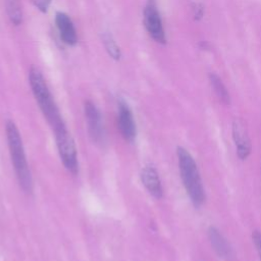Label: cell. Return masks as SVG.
Wrapping results in <instances>:
<instances>
[{
	"label": "cell",
	"mask_w": 261,
	"mask_h": 261,
	"mask_svg": "<svg viewBox=\"0 0 261 261\" xmlns=\"http://www.w3.org/2000/svg\"><path fill=\"white\" fill-rule=\"evenodd\" d=\"M102 40L109 56H111L115 60H118L120 58V50L117 44L115 43L113 37L111 36V34L104 33L102 36Z\"/></svg>",
	"instance_id": "obj_14"
},
{
	"label": "cell",
	"mask_w": 261,
	"mask_h": 261,
	"mask_svg": "<svg viewBox=\"0 0 261 261\" xmlns=\"http://www.w3.org/2000/svg\"><path fill=\"white\" fill-rule=\"evenodd\" d=\"M84 114L90 139L95 145L104 147L107 143V133L100 110L94 102L87 100L84 103Z\"/></svg>",
	"instance_id": "obj_4"
},
{
	"label": "cell",
	"mask_w": 261,
	"mask_h": 261,
	"mask_svg": "<svg viewBox=\"0 0 261 261\" xmlns=\"http://www.w3.org/2000/svg\"><path fill=\"white\" fill-rule=\"evenodd\" d=\"M55 23L62 42L68 46H74L77 42V35L71 18L66 13L58 11L55 14Z\"/></svg>",
	"instance_id": "obj_10"
},
{
	"label": "cell",
	"mask_w": 261,
	"mask_h": 261,
	"mask_svg": "<svg viewBox=\"0 0 261 261\" xmlns=\"http://www.w3.org/2000/svg\"><path fill=\"white\" fill-rule=\"evenodd\" d=\"M29 83L39 108L52 128L54 136L67 132L59 108L48 88V85L37 67H32L29 72Z\"/></svg>",
	"instance_id": "obj_1"
},
{
	"label": "cell",
	"mask_w": 261,
	"mask_h": 261,
	"mask_svg": "<svg viewBox=\"0 0 261 261\" xmlns=\"http://www.w3.org/2000/svg\"><path fill=\"white\" fill-rule=\"evenodd\" d=\"M141 181L148 193L156 199H161L163 196V188L161 185V180L159 178V174L156 168L151 165H145L141 170Z\"/></svg>",
	"instance_id": "obj_9"
},
{
	"label": "cell",
	"mask_w": 261,
	"mask_h": 261,
	"mask_svg": "<svg viewBox=\"0 0 261 261\" xmlns=\"http://www.w3.org/2000/svg\"><path fill=\"white\" fill-rule=\"evenodd\" d=\"M232 138L239 158L242 160L246 159L251 153L252 146L247 127L241 119H234L232 122Z\"/></svg>",
	"instance_id": "obj_8"
},
{
	"label": "cell",
	"mask_w": 261,
	"mask_h": 261,
	"mask_svg": "<svg viewBox=\"0 0 261 261\" xmlns=\"http://www.w3.org/2000/svg\"><path fill=\"white\" fill-rule=\"evenodd\" d=\"M209 79H210L211 86H212L216 96L218 97V99L224 104H229V101H230L229 94H228L224 84L220 80V77L215 73H210Z\"/></svg>",
	"instance_id": "obj_13"
},
{
	"label": "cell",
	"mask_w": 261,
	"mask_h": 261,
	"mask_svg": "<svg viewBox=\"0 0 261 261\" xmlns=\"http://www.w3.org/2000/svg\"><path fill=\"white\" fill-rule=\"evenodd\" d=\"M178 168L184 187L195 207H200L205 201V192L197 164L192 155L182 147H177Z\"/></svg>",
	"instance_id": "obj_3"
},
{
	"label": "cell",
	"mask_w": 261,
	"mask_h": 261,
	"mask_svg": "<svg viewBox=\"0 0 261 261\" xmlns=\"http://www.w3.org/2000/svg\"><path fill=\"white\" fill-rule=\"evenodd\" d=\"M6 11L11 23L19 25L22 22V8L19 0H7Z\"/></svg>",
	"instance_id": "obj_12"
},
{
	"label": "cell",
	"mask_w": 261,
	"mask_h": 261,
	"mask_svg": "<svg viewBox=\"0 0 261 261\" xmlns=\"http://www.w3.org/2000/svg\"><path fill=\"white\" fill-rule=\"evenodd\" d=\"M54 137L56 141L58 154L63 166L68 172H70L73 175H76L79 173L77 152L70 133L67 130L63 134Z\"/></svg>",
	"instance_id": "obj_5"
},
{
	"label": "cell",
	"mask_w": 261,
	"mask_h": 261,
	"mask_svg": "<svg viewBox=\"0 0 261 261\" xmlns=\"http://www.w3.org/2000/svg\"><path fill=\"white\" fill-rule=\"evenodd\" d=\"M52 0H36L35 6L42 12H46L48 10V7L50 5Z\"/></svg>",
	"instance_id": "obj_16"
},
{
	"label": "cell",
	"mask_w": 261,
	"mask_h": 261,
	"mask_svg": "<svg viewBox=\"0 0 261 261\" xmlns=\"http://www.w3.org/2000/svg\"><path fill=\"white\" fill-rule=\"evenodd\" d=\"M5 134L9 155L15 176L20 189L25 194H32L34 189L33 176L29 167L27 156L22 144V139L16 124L12 120H7L5 123Z\"/></svg>",
	"instance_id": "obj_2"
},
{
	"label": "cell",
	"mask_w": 261,
	"mask_h": 261,
	"mask_svg": "<svg viewBox=\"0 0 261 261\" xmlns=\"http://www.w3.org/2000/svg\"><path fill=\"white\" fill-rule=\"evenodd\" d=\"M252 240H253V243L256 247V250L260 256V259H261V232L258 231V230H255L253 231L252 233Z\"/></svg>",
	"instance_id": "obj_15"
},
{
	"label": "cell",
	"mask_w": 261,
	"mask_h": 261,
	"mask_svg": "<svg viewBox=\"0 0 261 261\" xmlns=\"http://www.w3.org/2000/svg\"><path fill=\"white\" fill-rule=\"evenodd\" d=\"M208 238L210 244L215 251V253L222 259L226 261H231L233 259V251L224 236L214 226H210L208 229Z\"/></svg>",
	"instance_id": "obj_11"
},
{
	"label": "cell",
	"mask_w": 261,
	"mask_h": 261,
	"mask_svg": "<svg viewBox=\"0 0 261 261\" xmlns=\"http://www.w3.org/2000/svg\"><path fill=\"white\" fill-rule=\"evenodd\" d=\"M117 128L124 139L128 143H133L137 137V125L134 118V114L128 104L120 99L117 104Z\"/></svg>",
	"instance_id": "obj_7"
},
{
	"label": "cell",
	"mask_w": 261,
	"mask_h": 261,
	"mask_svg": "<svg viewBox=\"0 0 261 261\" xmlns=\"http://www.w3.org/2000/svg\"><path fill=\"white\" fill-rule=\"evenodd\" d=\"M144 25L150 37L157 43L165 44L166 35L158 8L153 0H149L144 8Z\"/></svg>",
	"instance_id": "obj_6"
}]
</instances>
